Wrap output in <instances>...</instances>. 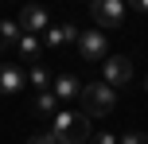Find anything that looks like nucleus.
Wrapping results in <instances>:
<instances>
[{"label":"nucleus","mask_w":148,"mask_h":144,"mask_svg":"<svg viewBox=\"0 0 148 144\" xmlns=\"http://www.w3.org/2000/svg\"><path fill=\"white\" fill-rule=\"evenodd\" d=\"M47 43L51 47H62V43H78V27L74 23H55V27H47Z\"/></svg>","instance_id":"1a4fd4ad"},{"label":"nucleus","mask_w":148,"mask_h":144,"mask_svg":"<svg viewBox=\"0 0 148 144\" xmlns=\"http://www.w3.org/2000/svg\"><path fill=\"white\" fill-rule=\"evenodd\" d=\"M20 31L23 35H35V31H47V12L39 4H27V8H20Z\"/></svg>","instance_id":"423d86ee"},{"label":"nucleus","mask_w":148,"mask_h":144,"mask_svg":"<svg viewBox=\"0 0 148 144\" xmlns=\"http://www.w3.org/2000/svg\"><path fill=\"white\" fill-rule=\"evenodd\" d=\"M20 35H23V31H20V23H16V20H0V47H16V43H20Z\"/></svg>","instance_id":"9b49d317"},{"label":"nucleus","mask_w":148,"mask_h":144,"mask_svg":"<svg viewBox=\"0 0 148 144\" xmlns=\"http://www.w3.org/2000/svg\"><path fill=\"white\" fill-rule=\"evenodd\" d=\"M78 90H82V82L74 74H59L51 82V93H55V101H70V98H78Z\"/></svg>","instance_id":"6e6552de"},{"label":"nucleus","mask_w":148,"mask_h":144,"mask_svg":"<svg viewBox=\"0 0 148 144\" xmlns=\"http://www.w3.org/2000/svg\"><path fill=\"white\" fill-rule=\"evenodd\" d=\"M105 51H109L105 31H78V55H82L86 62H101Z\"/></svg>","instance_id":"20e7f679"},{"label":"nucleus","mask_w":148,"mask_h":144,"mask_svg":"<svg viewBox=\"0 0 148 144\" xmlns=\"http://www.w3.org/2000/svg\"><path fill=\"white\" fill-rule=\"evenodd\" d=\"M16 51H20L23 59H31V62H35V59H39V35H20Z\"/></svg>","instance_id":"ddd939ff"},{"label":"nucleus","mask_w":148,"mask_h":144,"mask_svg":"<svg viewBox=\"0 0 148 144\" xmlns=\"http://www.w3.org/2000/svg\"><path fill=\"white\" fill-rule=\"evenodd\" d=\"M51 140L55 144H86L90 140V117L82 109H59L51 117Z\"/></svg>","instance_id":"f257e3e1"},{"label":"nucleus","mask_w":148,"mask_h":144,"mask_svg":"<svg viewBox=\"0 0 148 144\" xmlns=\"http://www.w3.org/2000/svg\"><path fill=\"white\" fill-rule=\"evenodd\" d=\"M78 98H82V113L86 117H105V113H113V105H117V93H113L105 82H86L78 90Z\"/></svg>","instance_id":"f03ea898"},{"label":"nucleus","mask_w":148,"mask_h":144,"mask_svg":"<svg viewBox=\"0 0 148 144\" xmlns=\"http://www.w3.org/2000/svg\"><path fill=\"white\" fill-rule=\"evenodd\" d=\"M90 144H117V136H113V132H94Z\"/></svg>","instance_id":"dca6fc26"},{"label":"nucleus","mask_w":148,"mask_h":144,"mask_svg":"<svg viewBox=\"0 0 148 144\" xmlns=\"http://www.w3.org/2000/svg\"><path fill=\"white\" fill-rule=\"evenodd\" d=\"M27 82L35 86V93H47V90H51V70H47L43 62H35V66H31V74H27Z\"/></svg>","instance_id":"9d476101"},{"label":"nucleus","mask_w":148,"mask_h":144,"mask_svg":"<svg viewBox=\"0 0 148 144\" xmlns=\"http://www.w3.org/2000/svg\"><path fill=\"white\" fill-rule=\"evenodd\" d=\"M144 86H148V78H144Z\"/></svg>","instance_id":"a211bd4d"},{"label":"nucleus","mask_w":148,"mask_h":144,"mask_svg":"<svg viewBox=\"0 0 148 144\" xmlns=\"http://www.w3.org/2000/svg\"><path fill=\"white\" fill-rule=\"evenodd\" d=\"M23 86H27V74H23L20 66H0V98H8V93H20Z\"/></svg>","instance_id":"0eeeda50"},{"label":"nucleus","mask_w":148,"mask_h":144,"mask_svg":"<svg viewBox=\"0 0 148 144\" xmlns=\"http://www.w3.org/2000/svg\"><path fill=\"white\" fill-rule=\"evenodd\" d=\"M90 16L94 23H101L105 31H117L125 23V0H94L90 4Z\"/></svg>","instance_id":"7ed1b4c3"},{"label":"nucleus","mask_w":148,"mask_h":144,"mask_svg":"<svg viewBox=\"0 0 148 144\" xmlns=\"http://www.w3.org/2000/svg\"><path fill=\"white\" fill-rule=\"evenodd\" d=\"M23 144H55V140H51V132H31Z\"/></svg>","instance_id":"2eb2a0df"},{"label":"nucleus","mask_w":148,"mask_h":144,"mask_svg":"<svg viewBox=\"0 0 148 144\" xmlns=\"http://www.w3.org/2000/svg\"><path fill=\"white\" fill-rule=\"evenodd\" d=\"M136 12H144V16H148V0H136Z\"/></svg>","instance_id":"f3484780"},{"label":"nucleus","mask_w":148,"mask_h":144,"mask_svg":"<svg viewBox=\"0 0 148 144\" xmlns=\"http://www.w3.org/2000/svg\"><path fill=\"white\" fill-rule=\"evenodd\" d=\"M101 70H105V86H109V90H117V86H125L129 78H133V62H129L125 55H113V59H105V62H101Z\"/></svg>","instance_id":"39448f33"},{"label":"nucleus","mask_w":148,"mask_h":144,"mask_svg":"<svg viewBox=\"0 0 148 144\" xmlns=\"http://www.w3.org/2000/svg\"><path fill=\"white\" fill-rule=\"evenodd\" d=\"M117 144H148V132H125L117 136Z\"/></svg>","instance_id":"4468645a"},{"label":"nucleus","mask_w":148,"mask_h":144,"mask_svg":"<svg viewBox=\"0 0 148 144\" xmlns=\"http://www.w3.org/2000/svg\"><path fill=\"white\" fill-rule=\"evenodd\" d=\"M35 113L39 117H55V113H59V101H55L51 90H47V93H35Z\"/></svg>","instance_id":"f8f14e48"}]
</instances>
